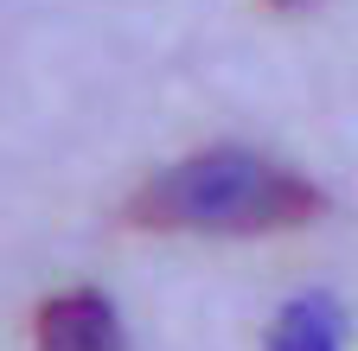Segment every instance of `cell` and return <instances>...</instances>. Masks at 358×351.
<instances>
[{
    "instance_id": "cell-1",
    "label": "cell",
    "mask_w": 358,
    "mask_h": 351,
    "mask_svg": "<svg viewBox=\"0 0 358 351\" xmlns=\"http://www.w3.org/2000/svg\"><path fill=\"white\" fill-rule=\"evenodd\" d=\"M320 217V186L250 147H205L160 166L128 198V224L186 237H275Z\"/></svg>"
},
{
    "instance_id": "cell-4",
    "label": "cell",
    "mask_w": 358,
    "mask_h": 351,
    "mask_svg": "<svg viewBox=\"0 0 358 351\" xmlns=\"http://www.w3.org/2000/svg\"><path fill=\"white\" fill-rule=\"evenodd\" d=\"M275 7H307V0H275Z\"/></svg>"
},
{
    "instance_id": "cell-3",
    "label": "cell",
    "mask_w": 358,
    "mask_h": 351,
    "mask_svg": "<svg viewBox=\"0 0 358 351\" xmlns=\"http://www.w3.org/2000/svg\"><path fill=\"white\" fill-rule=\"evenodd\" d=\"M275 351H339V306L320 294L294 300L275 326Z\"/></svg>"
},
{
    "instance_id": "cell-2",
    "label": "cell",
    "mask_w": 358,
    "mask_h": 351,
    "mask_svg": "<svg viewBox=\"0 0 358 351\" xmlns=\"http://www.w3.org/2000/svg\"><path fill=\"white\" fill-rule=\"evenodd\" d=\"M32 351H122V320L96 287H71L38 306Z\"/></svg>"
}]
</instances>
